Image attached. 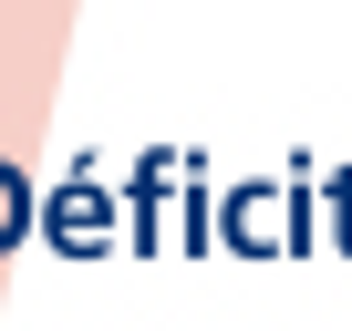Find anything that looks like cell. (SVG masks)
Returning <instances> with one entry per match:
<instances>
[{
    "label": "cell",
    "instance_id": "1",
    "mask_svg": "<svg viewBox=\"0 0 352 331\" xmlns=\"http://www.w3.org/2000/svg\"><path fill=\"white\" fill-rule=\"evenodd\" d=\"M21 218H32V187L11 176V166H0V249H11V238H21Z\"/></svg>",
    "mask_w": 352,
    "mask_h": 331
}]
</instances>
